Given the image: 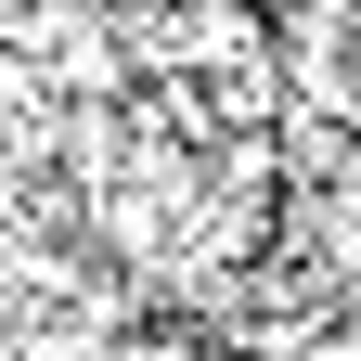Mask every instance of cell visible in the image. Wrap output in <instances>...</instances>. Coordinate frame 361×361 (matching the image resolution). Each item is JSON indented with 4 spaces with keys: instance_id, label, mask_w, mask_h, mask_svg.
I'll return each instance as SVG.
<instances>
[{
    "instance_id": "1",
    "label": "cell",
    "mask_w": 361,
    "mask_h": 361,
    "mask_svg": "<svg viewBox=\"0 0 361 361\" xmlns=\"http://www.w3.org/2000/svg\"><path fill=\"white\" fill-rule=\"evenodd\" d=\"M310 245H323V271H336V284H361V168L310 194Z\"/></svg>"
},
{
    "instance_id": "2",
    "label": "cell",
    "mask_w": 361,
    "mask_h": 361,
    "mask_svg": "<svg viewBox=\"0 0 361 361\" xmlns=\"http://www.w3.org/2000/svg\"><path fill=\"white\" fill-rule=\"evenodd\" d=\"M104 361H207V323H194V310H168V323H116Z\"/></svg>"
},
{
    "instance_id": "3",
    "label": "cell",
    "mask_w": 361,
    "mask_h": 361,
    "mask_svg": "<svg viewBox=\"0 0 361 361\" xmlns=\"http://www.w3.org/2000/svg\"><path fill=\"white\" fill-rule=\"evenodd\" d=\"M348 129H361V78H348Z\"/></svg>"
}]
</instances>
